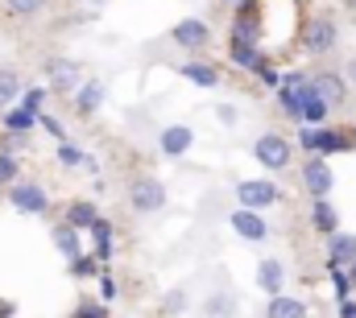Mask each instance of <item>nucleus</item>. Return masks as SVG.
Returning a JSON list of instances; mask_svg holds the SVG:
<instances>
[{"label":"nucleus","mask_w":356,"mask_h":318,"mask_svg":"<svg viewBox=\"0 0 356 318\" xmlns=\"http://www.w3.org/2000/svg\"><path fill=\"white\" fill-rule=\"evenodd\" d=\"M236 199H241L245 211H261V207H273V203L282 199V190H277L269 178H245V182L236 186Z\"/></svg>","instance_id":"f257e3e1"},{"label":"nucleus","mask_w":356,"mask_h":318,"mask_svg":"<svg viewBox=\"0 0 356 318\" xmlns=\"http://www.w3.org/2000/svg\"><path fill=\"white\" fill-rule=\"evenodd\" d=\"M290 91H294V99H298V120H307V124H319V120L327 116V103L315 95L311 79L294 75V79H290Z\"/></svg>","instance_id":"f03ea898"},{"label":"nucleus","mask_w":356,"mask_h":318,"mask_svg":"<svg viewBox=\"0 0 356 318\" xmlns=\"http://www.w3.org/2000/svg\"><path fill=\"white\" fill-rule=\"evenodd\" d=\"M253 158L261 161L266 169H286V165H290V141L277 137V133H269V137H261V141L253 145Z\"/></svg>","instance_id":"7ed1b4c3"},{"label":"nucleus","mask_w":356,"mask_h":318,"mask_svg":"<svg viewBox=\"0 0 356 318\" xmlns=\"http://www.w3.org/2000/svg\"><path fill=\"white\" fill-rule=\"evenodd\" d=\"M298 141H302L311 153H340V149H348V137L327 133V128H302V133H298Z\"/></svg>","instance_id":"20e7f679"},{"label":"nucleus","mask_w":356,"mask_h":318,"mask_svg":"<svg viewBox=\"0 0 356 318\" xmlns=\"http://www.w3.org/2000/svg\"><path fill=\"white\" fill-rule=\"evenodd\" d=\"M8 199H13V207H17V211H25V215H42V211L50 207V199H46L38 186H29V182H13Z\"/></svg>","instance_id":"39448f33"},{"label":"nucleus","mask_w":356,"mask_h":318,"mask_svg":"<svg viewBox=\"0 0 356 318\" xmlns=\"http://www.w3.org/2000/svg\"><path fill=\"white\" fill-rule=\"evenodd\" d=\"M46 79H50V87H54L58 95H67V91L79 87V62H71V58H54V62H46Z\"/></svg>","instance_id":"423d86ee"},{"label":"nucleus","mask_w":356,"mask_h":318,"mask_svg":"<svg viewBox=\"0 0 356 318\" xmlns=\"http://www.w3.org/2000/svg\"><path fill=\"white\" fill-rule=\"evenodd\" d=\"M302 182H307V190H311V199H327V190H332V165L323 158H311L307 161V169H302Z\"/></svg>","instance_id":"0eeeda50"},{"label":"nucleus","mask_w":356,"mask_h":318,"mask_svg":"<svg viewBox=\"0 0 356 318\" xmlns=\"http://www.w3.org/2000/svg\"><path fill=\"white\" fill-rule=\"evenodd\" d=\"M129 199H133V207H137V211H158V207L166 203V190H162V182L141 178V182H133Z\"/></svg>","instance_id":"6e6552de"},{"label":"nucleus","mask_w":356,"mask_h":318,"mask_svg":"<svg viewBox=\"0 0 356 318\" xmlns=\"http://www.w3.org/2000/svg\"><path fill=\"white\" fill-rule=\"evenodd\" d=\"M175 37L178 46H186V50H199V46H207V37H211V29L199 21V17H186V21H178L175 25Z\"/></svg>","instance_id":"1a4fd4ad"},{"label":"nucleus","mask_w":356,"mask_h":318,"mask_svg":"<svg viewBox=\"0 0 356 318\" xmlns=\"http://www.w3.org/2000/svg\"><path fill=\"white\" fill-rule=\"evenodd\" d=\"M302 46H307L311 54H327V50L336 46V25H332V21H311Z\"/></svg>","instance_id":"9d476101"},{"label":"nucleus","mask_w":356,"mask_h":318,"mask_svg":"<svg viewBox=\"0 0 356 318\" xmlns=\"http://www.w3.org/2000/svg\"><path fill=\"white\" fill-rule=\"evenodd\" d=\"M228 224L236 228V236H245V240H266V236H269V224L257 215V211H245V207H241V211H236Z\"/></svg>","instance_id":"9b49d317"},{"label":"nucleus","mask_w":356,"mask_h":318,"mask_svg":"<svg viewBox=\"0 0 356 318\" xmlns=\"http://www.w3.org/2000/svg\"><path fill=\"white\" fill-rule=\"evenodd\" d=\"M257 281H261V290H266L269 298H277V294H282V285H286V269H282V260H277V256H266V260L257 265Z\"/></svg>","instance_id":"f8f14e48"},{"label":"nucleus","mask_w":356,"mask_h":318,"mask_svg":"<svg viewBox=\"0 0 356 318\" xmlns=\"http://www.w3.org/2000/svg\"><path fill=\"white\" fill-rule=\"evenodd\" d=\"M311 87H315V95H319L327 108L344 103V79H340V75H315V79H311Z\"/></svg>","instance_id":"ddd939ff"},{"label":"nucleus","mask_w":356,"mask_h":318,"mask_svg":"<svg viewBox=\"0 0 356 318\" xmlns=\"http://www.w3.org/2000/svg\"><path fill=\"white\" fill-rule=\"evenodd\" d=\"M191 149V128L186 124H170L166 133H162V153L166 158H182Z\"/></svg>","instance_id":"4468645a"},{"label":"nucleus","mask_w":356,"mask_h":318,"mask_svg":"<svg viewBox=\"0 0 356 318\" xmlns=\"http://www.w3.org/2000/svg\"><path fill=\"white\" fill-rule=\"evenodd\" d=\"M178 75L191 79V83H199V87H216V83H220V71H216L211 62H182Z\"/></svg>","instance_id":"2eb2a0df"},{"label":"nucleus","mask_w":356,"mask_h":318,"mask_svg":"<svg viewBox=\"0 0 356 318\" xmlns=\"http://www.w3.org/2000/svg\"><path fill=\"white\" fill-rule=\"evenodd\" d=\"M75 91H79V95H75V112H79V116H91V112L104 103V87H99V83H83V87H75Z\"/></svg>","instance_id":"dca6fc26"},{"label":"nucleus","mask_w":356,"mask_h":318,"mask_svg":"<svg viewBox=\"0 0 356 318\" xmlns=\"http://www.w3.org/2000/svg\"><path fill=\"white\" fill-rule=\"evenodd\" d=\"M266 318H307V306L302 302H294V298H269V310H266Z\"/></svg>","instance_id":"f3484780"},{"label":"nucleus","mask_w":356,"mask_h":318,"mask_svg":"<svg viewBox=\"0 0 356 318\" xmlns=\"http://www.w3.org/2000/svg\"><path fill=\"white\" fill-rule=\"evenodd\" d=\"M88 232L95 236V256H99V260H112V228H108V224H104V219L95 215Z\"/></svg>","instance_id":"a211bd4d"},{"label":"nucleus","mask_w":356,"mask_h":318,"mask_svg":"<svg viewBox=\"0 0 356 318\" xmlns=\"http://www.w3.org/2000/svg\"><path fill=\"white\" fill-rule=\"evenodd\" d=\"M33 124H38V116L25 112V108H8V116H4V128H8V133H21V137H25Z\"/></svg>","instance_id":"6ab92c4d"},{"label":"nucleus","mask_w":356,"mask_h":318,"mask_svg":"<svg viewBox=\"0 0 356 318\" xmlns=\"http://www.w3.org/2000/svg\"><path fill=\"white\" fill-rule=\"evenodd\" d=\"M91 219H95V207H91V203H71V211H67V228L88 232Z\"/></svg>","instance_id":"aec40b11"},{"label":"nucleus","mask_w":356,"mask_h":318,"mask_svg":"<svg viewBox=\"0 0 356 318\" xmlns=\"http://www.w3.org/2000/svg\"><path fill=\"white\" fill-rule=\"evenodd\" d=\"M353 265L356 260V236H332V265Z\"/></svg>","instance_id":"412c9836"},{"label":"nucleus","mask_w":356,"mask_h":318,"mask_svg":"<svg viewBox=\"0 0 356 318\" xmlns=\"http://www.w3.org/2000/svg\"><path fill=\"white\" fill-rule=\"evenodd\" d=\"M232 62L245 67V71H257V67H261V54H257L249 42H232Z\"/></svg>","instance_id":"4be33fe9"},{"label":"nucleus","mask_w":356,"mask_h":318,"mask_svg":"<svg viewBox=\"0 0 356 318\" xmlns=\"http://www.w3.org/2000/svg\"><path fill=\"white\" fill-rule=\"evenodd\" d=\"M54 244H58L63 256H79V232H75V228L58 224V228H54Z\"/></svg>","instance_id":"5701e85b"},{"label":"nucleus","mask_w":356,"mask_h":318,"mask_svg":"<svg viewBox=\"0 0 356 318\" xmlns=\"http://www.w3.org/2000/svg\"><path fill=\"white\" fill-rule=\"evenodd\" d=\"M311 215H315V228H319L323 236L336 232V211L327 207V199H315V211H311Z\"/></svg>","instance_id":"b1692460"},{"label":"nucleus","mask_w":356,"mask_h":318,"mask_svg":"<svg viewBox=\"0 0 356 318\" xmlns=\"http://www.w3.org/2000/svg\"><path fill=\"white\" fill-rule=\"evenodd\" d=\"M253 37H257V17H253V12H241V17H236L232 42H249V46H253Z\"/></svg>","instance_id":"393cba45"},{"label":"nucleus","mask_w":356,"mask_h":318,"mask_svg":"<svg viewBox=\"0 0 356 318\" xmlns=\"http://www.w3.org/2000/svg\"><path fill=\"white\" fill-rule=\"evenodd\" d=\"M42 103H46V87H29V91L21 95V108H25V112H33V116L42 112Z\"/></svg>","instance_id":"a878e982"},{"label":"nucleus","mask_w":356,"mask_h":318,"mask_svg":"<svg viewBox=\"0 0 356 318\" xmlns=\"http://www.w3.org/2000/svg\"><path fill=\"white\" fill-rule=\"evenodd\" d=\"M21 91V79H17V71H0V103L4 99H13Z\"/></svg>","instance_id":"bb28decb"},{"label":"nucleus","mask_w":356,"mask_h":318,"mask_svg":"<svg viewBox=\"0 0 356 318\" xmlns=\"http://www.w3.org/2000/svg\"><path fill=\"white\" fill-rule=\"evenodd\" d=\"M8 4V12H17V17H29V12H38L46 0H4Z\"/></svg>","instance_id":"cd10ccee"},{"label":"nucleus","mask_w":356,"mask_h":318,"mask_svg":"<svg viewBox=\"0 0 356 318\" xmlns=\"http://www.w3.org/2000/svg\"><path fill=\"white\" fill-rule=\"evenodd\" d=\"M95 273V260L88 256H71V277H91Z\"/></svg>","instance_id":"c85d7f7f"},{"label":"nucleus","mask_w":356,"mask_h":318,"mask_svg":"<svg viewBox=\"0 0 356 318\" xmlns=\"http://www.w3.org/2000/svg\"><path fill=\"white\" fill-rule=\"evenodd\" d=\"M0 182H8V186L17 182V161L8 158V153H0Z\"/></svg>","instance_id":"c756f323"},{"label":"nucleus","mask_w":356,"mask_h":318,"mask_svg":"<svg viewBox=\"0 0 356 318\" xmlns=\"http://www.w3.org/2000/svg\"><path fill=\"white\" fill-rule=\"evenodd\" d=\"M277 99H282V108H286V112H290V116L298 120V99H294V91H290V83H286V87L277 91Z\"/></svg>","instance_id":"7c9ffc66"},{"label":"nucleus","mask_w":356,"mask_h":318,"mask_svg":"<svg viewBox=\"0 0 356 318\" xmlns=\"http://www.w3.org/2000/svg\"><path fill=\"white\" fill-rule=\"evenodd\" d=\"M58 161H63V165H79V161H83V153H79L75 145H67V141H63V145H58Z\"/></svg>","instance_id":"2f4dec72"},{"label":"nucleus","mask_w":356,"mask_h":318,"mask_svg":"<svg viewBox=\"0 0 356 318\" xmlns=\"http://www.w3.org/2000/svg\"><path fill=\"white\" fill-rule=\"evenodd\" d=\"M38 124H42V128H46V133H50V137H58V141H63V137H67V128H63V124H58V120H54V116H38Z\"/></svg>","instance_id":"473e14b6"},{"label":"nucleus","mask_w":356,"mask_h":318,"mask_svg":"<svg viewBox=\"0 0 356 318\" xmlns=\"http://www.w3.org/2000/svg\"><path fill=\"white\" fill-rule=\"evenodd\" d=\"M332 277H336V290H340V298H348V294H353V281H348V273H340V265H332Z\"/></svg>","instance_id":"72a5a7b5"},{"label":"nucleus","mask_w":356,"mask_h":318,"mask_svg":"<svg viewBox=\"0 0 356 318\" xmlns=\"http://www.w3.org/2000/svg\"><path fill=\"white\" fill-rule=\"evenodd\" d=\"M228 310H232V298H228V294H224V298H216V302H207V315H228Z\"/></svg>","instance_id":"f704fd0d"},{"label":"nucleus","mask_w":356,"mask_h":318,"mask_svg":"<svg viewBox=\"0 0 356 318\" xmlns=\"http://www.w3.org/2000/svg\"><path fill=\"white\" fill-rule=\"evenodd\" d=\"M166 310L175 315V310H186V294L182 290H170V298H166Z\"/></svg>","instance_id":"c9c22d12"},{"label":"nucleus","mask_w":356,"mask_h":318,"mask_svg":"<svg viewBox=\"0 0 356 318\" xmlns=\"http://www.w3.org/2000/svg\"><path fill=\"white\" fill-rule=\"evenodd\" d=\"M75 318H108V315H104V306H79Z\"/></svg>","instance_id":"e433bc0d"},{"label":"nucleus","mask_w":356,"mask_h":318,"mask_svg":"<svg viewBox=\"0 0 356 318\" xmlns=\"http://www.w3.org/2000/svg\"><path fill=\"white\" fill-rule=\"evenodd\" d=\"M99 294H104V302H112V298H116V281H112V277H104V285H99Z\"/></svg>","instance_id":"4c0bfd02"},{"label":"nucleus","mask_w":356,"mask_h":318,"mask_svg":"<svg viewBox=\"0 0 356 318\" xmlns=\"http://www.w3.org/2000/svg\"><path fill=\"white\" fill-rule=\"evenodd\" d=\"M220 120H224V124H232V120H236V108H228V103H224V108H220Z\"/></svg>","instance_id":"58836bf2"},{"label":"nucleus","mask_w":356,"mask_h":318,"mask_svg":"<svg viewBox=\"0 0 356 318\" xmlns=\"http://www.w3.org/2000/svg\"><path fill=\"white\" fill-rule=\"evenodd\" d=\"M340 315H344V318H356V306H353V302H344V298H340Z\"/></svg>","instance_id":"ea45409f"},{"label":"nucleus","mask_w":356,"mask_h":318,"mask_svg":"<svg viewBox=\"0 0 356 318\" xmlns=\"http://www.w3.org/2000/svg\"><path fill=\"white\" fill-rule=\"evenodd\" d=\"M348 75H353V83H356V62H353V67H348Z\"/></svg>","instance_id":"a19ab883"},{"label":"nucleus","mask_w":356,"mask_h":318,"mask_svg":"<svg viewBox=\"0 0 356 318\" xmlns=\"http://www.w3.org/2000/svg\"><path fill=\"white\" fill-rule=\"evenodd\" d=\"M348 281H353V285H356V260H353V277H348Z\"/></svg>","instance_id":"79ce46f5"},{"label":"nucleus","mask_w":356,"mask_h":318,"mask_svg":"<svg viewBox=\"0 0 356 318\" xmlns=\"http://www.w3.org/2000/svg\"><path fill=\"white\" fill-rule=\"evenodd\" d=\"M88 4H99V0H88Z\"/></svg>","instance_id":"37998d69"}]
</instances>
